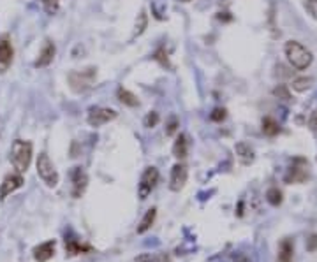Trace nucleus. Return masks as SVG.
Masks as SVG:
<instances>
[{"instance_id":"nucleus-14","label":"nucleus","mask_w":317,"mask_h":262,"mask_svg":"<svg viewBox=\"0 0 317 262\" xmlns=\"http://www.w3.org/2000/svg\"><path fill=\"white\" fill-rule=\"evenodd\" d=\"M292 259H295V241L291 237H284L280 241L277 262H292Z\"/></svg>"},{"instance_id":"nucleus-12","label":"nucleus","mask_w":317,"mask_h":262,"mask_svg":"<svg viewBox=\"0 0 317 262\" xmlns=\"http://www.w3.org/2000/svg\"><path fill=\"white\" fill-rule=\"evenodd\" d=\"M55 55H57V47L51 41H44V46H42L41 53H39L37 60H35L34 65L35 67H48L51 62H53Z\"/></svg>"},{"instance_id":"nucleus-7","label":"nucleus","mask_w":317,"mask_h":262,"mask_svg":"<svg viewBox=\"0 0 317 262\" xmlns=\"http://www.w3.org/2000/svg\"><path fill=\"white\" fill-rule=\"evenodd\" d=\"M71 181H73L71 194H73L74 199H79L85 194L86 186H88V174L85 173L83 168L76 165V168H73V171H71Z\"/></svg>"},{"instance_id":"nucleus-21","label":"nucleus","mask_w":317,"mask_h":262,"mask_svg":"<svg viewBox=\"0 0 317 262\" xmlns=\"http://www.w3.org/2000/svg\"><path fill=\"white\" fill-rule=\"evenodd\" d=\"M312 83H314V79L312 78H296V79H292V90L295 92H300V93H303V92H307L308 88L312 86Z\"/></svg>"},{"instance_id":"nucleus-9","label":"nucleus","mask_w":317,"mask_h":262,"mask_svg":"<svg viewBox=\"0 0 317 262\" xmlns=\"http://www.w3.org/2000/svg\"><path fill=\"white\" fill-rule=\"evenodd\" d=\"M189 171L184 164H174L171 169V178H169V188L173 192H180L182 188L187 183Z\"/></svg>"},{"instance_id":"nucleus-23","label":"nucleus","mask_w":317,"mask_h":262,"mask_svg":"<svg viewBox=\"0 0 317 262\" xmlns=\"http://www.w3.org/2000/svg\"><path fill=\"white\" fill-rule=\"evenodd\" d=\"M282 192H280L277 186H271V188L266 190V201L269 202L271 206H280L282 204Z\"/></svg>"},{"instance_id":"nucleus-3","label":"nucleus","mask_w":317,"mask_h":262,"mask_svg":"<svg viewBox=\"0 0 317 262\" xmlns=\"http://www.w3.org/2000/svg\"><path fill=\"white\" fill-rule=\"evenodd\" d=\"M37 174L48 186H57L58 185V173L55 169L53 162L50 160L46 153H41L37 158Z\"/></svg>"},{"instance_id":"nucleus-10","label":"nucleus","mask_w":317,"mask_h":262,"mask_svg":"<svg viewBox=\"0 0 317 262\" xmlns=\"http://www.w3.org/2000/svg\"><path fill=\"white\" fill-rule=\"evenodd\" d=\"M14 58V47L11 44L9 37L0 39V74H4L11 67Z\"/></svg>"},{"instance_id":"nucleus-20","label":"nucleus","mask_w":317,"mask_h":262,"mask_svg":"<svg viewBox=\"0 0 317 262\" xmlns=\"http://www.w3.org/2000/svg\"><path fill=\"white\" fill-rule=\"evenodd\" d=\"M90 247H83L81 243H78L74 237H65V252L69 253V255H78V253H83V252H88Z\"/></svg>"},{"instance_id":"nucleus-24","label":"nucleus","mask_w":317,"mask_h":262,"mask_svg":"<svg viewBox=\"0 0 317 262\" xmlns=\"http://www.w3.org/2000/svg\"><path fill=\"white\" fill-rule=\"evenodd\" d=\"M225 116H228V111H225L224 108H215L212 111V114H210V120L220 124V122L225 120Z\"/></svg>"},{"instance_id":"nucleus-27","label":"nucleus","mask_w":317,"mask_h":262,"mask_svg":"<svg viewBox=\"0 0 317 262\" xmlns=\"http://www.w3.org/2000/svg\"><path fill=\"white\" fill-rule=\"evenodd\" d=\"M158 120H161V116H158V113L155 111H152V113H148L145 116V127H148V129H153V127H157Z\"/></svg>"},{"instance_id":"nucleus-18","label":"nucleus","mask_w":317,"mask_h":262,"mask_svg":"<svg viewBox=\"0 0 317 262\" xmlns=\"http://www.w3.org/2000/svg\"><path fill=\"white\" fill-rule=\"evenodd\" d=\"M263 132H264V136H269V137H275L277 134L280 132V125H279V122L275 120V118H271V116H266V118H263Z\"/></svg>"},{"instance_id":"nucleus-16","label":"nucleus","mask_w":317,"mask_h":262,"mask_svg":"<svg viewBox=\"0 0 317 262\" xmlns=\"http://www.w3.org/2000/svg\"><path fill=\"white\" fill-rule=\"evenodd\" d=\"M117 95H118V101H120L122 104L129 106V108H136V106H140V99H138L132 92H129V90L118 88Z\"/></svg>"},{"instance_id":"nucleus-5","label":"nucleus","mask_w":317,"mask_h":262,"mask_svg":"<svg viewBox=\"0 0 317 262\" xmlns=\"http://www.w3.org/2000/svg\"><path fill=\"white\" fill-rule=\"evenodd\" d=\"M310 178V171H308V162L305 158H295L292 165L289 168L285 174V183H305Z\"/></svg>"},{"instance_id":"nucleus-13","label":"nucleus","mask_w":317,"mask_h":262,"mask_svg":"<svg viewBox=\"0 0 317 262\" xmlns=\"http://www.w3.org/2000/svg\"><path fill=\"white\" fill-rule=\"evenodd\" d=\"M55 247H57L55 240H50V241H46V243L35 247L34 248V259L37 260V262H48V260L51 259V257H53Z\"/></svg>"},{"instance_id":"nucleus-19","label":"nucleus","mask_w":317,"mask_h":262,"mask_svg":"<svg viewBox=\"0 0 317 262\" xmlns=\"http://www.w3.org/2000/svg\"><path fill=\"white\" fill-rule=\"evenodd\" d=\"M155 217H157V209L155 208H150L148 211H146V215L143 217V220L140 222L138 234H145L146 231H148V229L153 225V222H155Z\"/></svg>"},{"instance_id":"nucleus-2","label":"nucleus","mask_w":317,"mask_h":262,"mask_svg":"<svg viewBox=\"0 0 317 262\" xmlns=\"http://www.w3.org/2000/svg\"><path fill=\"white\" fill-rule=\"evenodd\" d=\"M32 162V142L23 141V139H16L11 146V164L18 171L19 174L27 173Z\"/></svg>"},{"instance_id":"nucleus-31","label":"nucleus","mask_w":317,"mask_h":262,"mask_svg":"<svg viewBox=\"0 0 317 262\" xmlns=\"http://www.w3.org/2000/svg\"><path fill=\"white\" fill-rule=\"evenodd\" d=\"M153 58H155V60L157 62H161L162 63V65H169V60H168V53H166V51L164 50H158L157 51V53H155V57H153Z\"/></svg>"},{"instance_id":"nucleus-34","label":"nucleus","mask_w":317,"mask_h":262,"mask_svg":"<svg viewBox=\"0 0 317 262\" xmlns=\"http://www.w3.org/2000/svg\"><path fill=\"white\" fill-rule=\"evenodd\" d=\"M182 2H189V0H182Z\"/></svg>"},{"instance_id":"nucleus-1","label":"nucleus","mask_w":317,"mask_h":262,"mask_svg":"<svg viewBox=\"0 0 317 262\" xmlns=\"http://www.w3.org/2000/svg\"><path fill=\"white\" fill-rule=\"evenodd\" d=\"M284 53L287 57L289 63H291L292 69L296 70H305L312 65L314 62V55L310 50H307L301 42L298 41H287L284 46Z\"/></svg>"},{"instance_id":"nucleus-22","label":"nucleus","mask_w":317,"mask_h":262,"mask_svg":"<svg viewBox=\"0 0 317 262\" xmlns=\"http://www.w3.org/2000/svg\"><path fill=\"white\" fill-rule=\"evenodd\" d=\"M146 27H148V16H146V11H141V13L138 14L136 29H134V35H132V37H140L143 32L146 30Z\"/></svg>"},{"instance_id":"nucleus-8","label":"nucleus","mask_w":317,"mask_h":262,"mask_svg":"<svg viewBox=\"0 0 317 262\" xmlns=\"http://www.w3.org/2000/svg\"><path fill=\"white\" fill-rule=\"evenodd\" d=\"M117 116H118V113L115 109H111V108H92L86 120H88V124L92 127H101L104 124L113 122Z\"/></svg>"},{"instance_id":"nucleus-30","label":"nucleus","mask_w":317,"mask_h":262,"mask_svg":"<svg viewBox=\"0 0 317 262\" xmlns=\"http://www.w3.org/2000/svg\"><path fill=\"white\" fill-rule=\"evenodd\" d=\"M134 262H161L157 255H152V253H141V255L136 257Z\"/></svg>"},{"instance_id":"nucleus-33","label":"nucleus","mask_w":317,"mask_h":262,"mask_svg":"<svg viewBox=\"0 0 317 262\" xmlns=\"http://www.w3.org/2000/svg\"><path fill=\"white\" fill-rule=\"evenodd\" d=\"M219 19H224V21H231V16H229V13H219Z\"/></svg>"},{"instance_id":"nucleus-15","label":"nucleus","mask_w":317,"mask_h":262,"mask_svg":"<svg viewBox=\"0 0 317 262\" xmlns=\"http://www.w3.org/2000/svg\"><path fill=\"white\" fill-rule=\"evenodd\" d=\"M187 153H189L187 136H185V134H180V136L176 137V141H174V145H173V155L176 158H180V160H184V158L187 157Z\"/></svg>"},{"instance_id":"nucleus-32","label":"nucleus","mask_w":317,"mask_h":262,"mask_svg":"<svg viewBox=\"0 0 317 262\" xmlns=\"http://www.w3.org/2000/svg\"><path fill=\"white\" fill-rule=\"evenodd\" d=\"M307 250H308V252H315V250H317V234H310V236H308Z\"/></svg>"},{"instance_id":"nucleus-29","label":"nucleus","mask_w":317,"mask_h":262,"mask_svg":"<svg viewBox=\"0 0 317 262\" xmlns=\"http://www.w3.org/2000/svg\"><path fill=\"white\" fill-rule=\"evenodd\" d=\"M305 9H307V13L312 16L314 19H317V0H307L305 2Z\"/></svg>"},{"instance_id":"nucleus-26","label":"nucleus","mask_w":317,"mask_h":262,"mask_svg":"<svg viewBox=\"0 0 317 262\" xmlns=\"http://www.w3.org/2000/svg\"><path fill=\"white\" fill-rule=\"evenodd\" d=\"M42 2V7H44V11L48 14H55L58 11V0H41Z\"/></svg>"},{"instance_id":"nucleus-11","label":"nucleus","mask_w":317,"mask_h":262,"mask_svg":"<svg viewBox=\"0 0 317 262\" xmlns=\"http://www.w3.org/2000/svg\"><path fill=\"white\" fill-rule=\"evenodd\" d=\"M25 180H23L21 174H9V176L4 178L2 185H0V201H6V197L9 194H13L14 190H18L19 186H23Z\"/></svg>"},{"instance_id":"nucleus-6","label":"nucleus","mask_w":317,"mask_h":262,"mask_svg":"<svg viewBox=\"0 0 317 262\" xmlns=\"http://www.w3.org/2000/svg\"><path fill=\"white\" fill-rule=\"evenodd\" d=\"M157 183H158V171H157V168H146L145 171H143L140 185H138V194H140V199L145 201L146 197H148L150 194L153 192V188L157 186Z\"/></svg>"},{"instance_id":"nucleus-4","label":"nucleus","mask_w":317,"mask_h":262,"mask_svg":"<svg viewBox=\"0 0 317 262\" xmlns=\"http://www.w3.org/2000/svg\"><path fill=\"white\" fill-rule=\"evenodd\" d=\"M94 79H95V69H86V70H74V73L69 74V83H71V88L74 90L76 93H83L86 92L88 88H92L94 85Z\"/></svg>"},{"instance_id":"nucleus-25","label":"nucleus","mask_w":317,"mask_h":262,"mask_svg":"<svg viewBox=\"0 0 317 262\" xmlns=\"http://www.w3.org/2000/svg\"><path fill=\"white\" fill-rule=\"evenodd\" d=\"M176 130H178V118L169 116L168 124H166V136H174Z\"/></svg>"},{"instance_id":"nucleus-28","label":"nucleus","mask_w":317,"mask_h":262,"mask_svg":"<svg viewBox=\"0 0 317 262\" xmlns=\"http://www.w3.org/2000/svg\"><path fill=\"white\" fill-rule=\"evenodd\" d=\"M273 95L279 97V99H282V101H291V93H289V90H287V86L285 85L277 86V88L273 90Z\"/></svg>"},{"instance_id":"nucleus-17","label":"nucleus","mask_w":317,"mask_h":262,"mask_svg":"<svg viewBox=\"0 0 317 262\" xmlns=\"http://www.w3.org/2000/svg\"><path fill=\"white\" fill-rule=\"evenodd\" d=\"M236 155L243 164H251V162L254 160V150L247 145V142H238Z\"/></svg>"}]
</instances>
